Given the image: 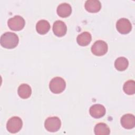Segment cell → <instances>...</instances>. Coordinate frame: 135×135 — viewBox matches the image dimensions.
<instances>
[{
    "label": "cell",
    "mask_w": 135,
    "mask_h": 135,
    "mask_svg": "<svg viewBox=\"0 0 135 135\" xmlns=\"http://www.w3.org/2000/svg\"><path fill=\"white\" fill-rule=\"evenodd\" d=\"M108 46L105 42L102 40L95 41L91 47L92 53L96 56H102L108 51Z\"/></svg>",
    "instance_id": "obj_6"
},
{
    "label": "cell",
    "mask_w": 135,
    "mask_h": 135,
    "mask_svg": "<svg viewBox=\"0 0 135 135\" xmlns=\"http://www.w3.org/2000/svg\"><path fill=\"white\" fill-rule=\"evenodd\" d=\"M18 36L14 33L7 32L2 35L0 39L1 45L6 49H13L18 45Z\"/></svg>",
    "instance_id": "obj_1"
},
{
    "label": "cell",
    "mask_w": 135,
    "mask_h": 135,
    "mask_svg": "<svg viewBox=\"0 0 135 135\" xmlns=\"http://www.w3.org/2000/svg\"><path fill=\"white\" fill-rule=\"evenodd\" d=\"M116 28L120 33L126 34L131 31L132 25L129 20L121 18L117 22Z\"/></svg>",
    "instance_id": "obj_7"
},
{
    "label": "cell",
    "mask_w": 135,
    "mask_h": 135,
    "mask_svg": "<svg viewBox=\"0 0 135 135\" xmlns=\"http://www.w3.org/2000/svg\"><path fill=\"white\" fill-rule=\"evenodd\" d=\"M50 29V24L48 21L45 20H41L38 21L36 25L37 32L41 35L46 34Z\"/></svg>",
    "instance_id": "obj_14"
},
{
    "label": "cell",
    "mask_w": 135,
    "mask_h": 135,
    "mask_svg": "<svg viewBox=\"0 0 135 135\" xmlns=\"http://www.w3.org/2000/svg\"><path fill=\"white\" fill-rule=\"evenodd\" d=\"M23 122L22 119L16 116L11 118L6 124V128L8 132L15 133L18 132L22 128Z\"/></svg>",
    "instance_id": "obj_4"
},
{
    "label": "cell",
    "mask_w": 135,
    "mask_h": 135,
    "mask_svg": "<svg viewBox=\"0 0 135 135\" xmlns=\"http://www.w3.org/2000/svg\"><path fill=\"white\" fill-rule=\"evenodd\" d=\"M94 131L96 135H108L110 133L109 127L104 123H99L96 124Z\"/></svg>",
    "instance_id": "obj_16"
},
{
    "label": "cell",
    "mask_w": 135,
    "mask_h": 135,
    "mask_svg": "<svg viewBox=\"0 0 135 135\" xmlns=\"http://www.w3.org/2000/svg\"><path fill=\"white\" fill-rule=\"evenodd\" d=\"M24 19L20 15H15L10 18L7 22L9 28L13 31H20L22 30L25 25Z\"/></svg>",
    "instance_id": "obj_5"
},
{
    "label": "cell",
    "mask_w": 135,
    "mask_h": 135,
    "mask_svg": "<svg viewBox=\"0 0 135 135\" xmlns=\"http://www.w3.org/2000/svg\"><path fill=\"white\" fill-rule=\"evenodd\" d=\"M124 92L129 95H132L135 93V82L133 80H128L126 82L123 86Z\"/></svg>",
    "instance_id": "obj_18"
},
{
    "label": "cell",
    "mask_w": 135,
    "mask_h": 135,
    "mask_svg": "<svg viewBox=\"0 0 135 135\" xmlns=\"http://www.w3.org/2000/svg\"><path fill=\"white\" fill-rule=\"evenodd\" d=\"M92 37L91 34L88 32H83L78 35L76 38V41L79 45L82 46L88 45L91 42Z\"/></svg>",
    "instance_id": "obj_13"
},
{
    "label": "cell",
    "mask_w": 135,
    "mask_h": 135,
    "mask_svg": "<svg viewBox=\"0 0 135 135\" xmlns=\"http://www.w3.org/2000/svg\"><path fill=\"white\" fill-rule=\"evenodd\" d=\"M57 15L61 17H67L69 16L72 13V8L71 5L66 3L60 4L56 9Z\"/></svg>",
    "instance_id": "obj_11"
},
{
    "label": "cell",
    "mask_w": 135,
    "mask_h": 135,
    "mask_svg": "<svg viewBox=\"0 0 135 135\" xmlns=\"http://www.w3.org/2000/svg\"><path fill=\"white\" fill-rule=\"evenodd\" d=\"M18 95L22 99L28 98L32 94V89L30 85L27 84L20 85L17 90Z\"/></svg>",
    "instance_id": "obj_15"
},
{
    "label": "cell",
    "mask_w": 135,
    "mask_h": 135,
    "mask_svg": "<svg viewBox=\"0 0 135 135\" xmlns=\"http://www.w3.org/2000/svg\"><path fill=\"white\" fill-rule=\"evenodd\" d=\"M85 9L90 13L99 12L101 8V4L98 0H88L85 3Z\"/></svg>",
    "instance_id": "obj_12"
},
{
    "label": "cell",
    "mask_w": 135,
    "mask_h": 135,
    "mask_svg": "<svg viewBox=\"0 0 135 135\" xmlns=\"http://www.w3.org/2000/svg\"><path fill=\"white\" fill-rule=\"evenodd\" d=\"M129 65L128 60L123 56L117 58L114 62V66L115 69L120 71H124L127 69Z\"/></svg>",
    "instance_id": "obj_17"
},
{
    "label": "cell",
    "mask_w": 135,
    "mask_h": 135,
    "mask_svg": "<svg viewBox=\"0 0 135 135\" xmlns=\"http://www.w3.org/2000/svg\"><path fill=\"white\" fill-rule=\"evenodd\" d=\"M105 107L100 104H95L92 105L89 110L90 115L94 118L99 119L103 117L105 114Z\"/></svg>",
    "instance_id": "obj_8"
},
{
    "label": "cell",
    "mask_w": 135,
    "mask_h": 135,
    "mask_svg": "<svg viewBox=\"0 0 135 135\" xmlns=\"http://www.w3.org/2000/svg\"><path fill=\"white\" fill-rule=\"evenodd\" d=\"M61 120L57 117L47 118L44 122V127L47 131L51 132L57 131L61 128Z\"/></svg>",
    "instance_id": "obj_3"
},
{
    "label": "cell",
    "mask_w": 135,
    "mask_h": 135,
    "mask_svg": "<svg viewBox=\"0 0 135 135\" xmlns=\"http://www.w3.org/2000/svg\"><path fill=\"white\" fill-rule=\"evenodd\" d=\"M66 83L64 80L61 77H55L53 78L49 84L51 91L55 94L62 92L65 89Z\"/></svg>",
    "instance_id": "obj_2"
},
{
    "label": "cell",
    "mask_w": 135,
    "mask_h": 135,
    "mask_svg": "<svg viewBox=\"0 0 135 135\" xmlns=\"http://www.w3.org/2000/svg\"><path fill=\"white\" fill-rule=\"evenodd\" d=\"M67 27L64 22L62 21H56L53 25V31L55 35L59 37H61L66 33Z\"/></svg>",
    "instance_id": "obj_9"
},
{
    "label": "cell",
    "mask_w": 135,
    "mask_h": 135,
    "mask_svg": "<svg viewBox=\"0 0 135 135\" xmlns=\"http://www.w3.org/2000/svg\"><path fill=\"white\" fill-rule=\"evenodd\" d=\"M121 124L122 126L127 129H131L135 126V117L132 114H126L121 118Z\"/></svg>",
    "instance_id": "obj_10"
}]
</instances>
